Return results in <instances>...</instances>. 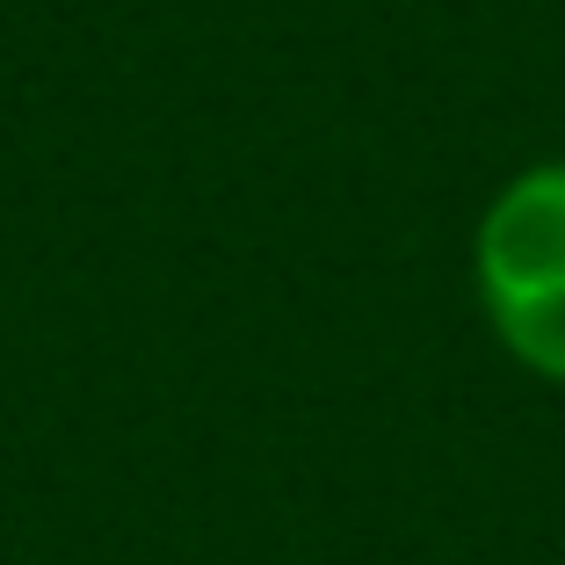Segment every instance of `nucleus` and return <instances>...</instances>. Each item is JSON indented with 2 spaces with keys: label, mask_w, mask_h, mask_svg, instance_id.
I'll return each instance as SVG.
<instances>
[{
  "label": "nucleus",
  "mask_w": 565,
  "mask_h": 565,
  "mask_svg": "<svg viewBox=\"0 0 565 565\" xmlns=\"http://www.w3.org/2000/svg\"><path fill=\"white\" fill-rule=\"evenodd\" d=\"M471 290L515 370L565 392V152L530 160L471 225Z\"/></svg>",
  "instance_id": "1"
}]
</instances>
